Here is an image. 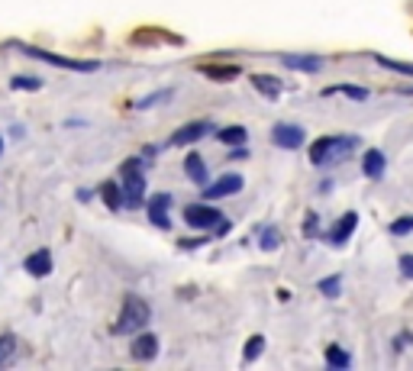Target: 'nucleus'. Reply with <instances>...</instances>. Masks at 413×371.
<instances>
[{
    "instance_id": "f257e3e1",
    "label": "nucleus",
    "mask_w": 413,
    "mask_h": 371,
    "mask_svg": "<svg viewBox=\"0 0 413 371\" xmlns=\"http://www.w3.org/2000/svg\"><path fill=\"white\" fill-rule=\"evenodd\" d=\"M355 149H358V136H326V139H316L310 146V161L316 168H326V165L349 158Z\"/></svg>"
},
{
    "instance_id": "f03ea898",
    "label": "nucleus",
    "mask_w": 413,
    "mask_h": 371,
    "mask_svg": "<svg viewBox=\"0 0 413 371\" xmlns=\"http://www.w3.org/2000/svg\"><path fill=\"white\" fill-rule=\"evenodd\" d=\"M119 190H123V207L136 210L142 207V194H146V171H142L139 158H127L119 168Z\"/></svg>"
},
{
    "instance_id": "7ed1b4c3",
    "label": "nucleus",
    "mask_w": 413,
    "mask_h": 371,
    "mask_svg": "<svg viewBox=\"0 0 413 371\" xmlns=\"http://www.w3.org/2000/svg\"><path fill=\"white\" fill-rule=\"evenodd\" d=\"M149 316H152L149 303L136 294H127L123 310H119V320L113 323V333H117V336H136V333H142V326L149 323Z\"/></svg>"
},
{
    "instance_id": "20e7f679",
    "label": "nucleus",
    "mask_w": 413,
    "mask_h": 371,
    "mask_svg": "<svg viewBox=\"0 0 413 371\" xmlns=\"http://www.w3.org/2000/svg\"><path fill=\"white\" fill-rule=\"evenodd\" d=\"M26 55H33V58H39V62H49V65H55V68H71V71H97L100 68V62H75V58H62V55H52V52H45V49H36V45H20Z\"/></svg>"
},
{
    "instance_id": "39448f33",
    "label": "nucleus",
    "mask_w": 413,
    "mask_h": 371,
    "mask_svg": "<svg viewBox=\"0 0 413 371\" xmlns=\"http://www.w3.org/2000/svg\"><path fill=\"white\" fill-rule=\"evenodd\" d=\"M220 217L223 213L217 207H210V203H191L188 210H184V223L194 226V230H213L220 223Z\"/></svg>"
},
{
    "instance_id": "423d86ee",
    "label": "nucleus",
    "mask_w": 413,
    "mask_h": 371,
    "mask_svg": "<svg viewBox=\"0 0 413 371\" xmlns=\"http://www.w3.org/2000/svg\"><path fill=\"white\" fill-rule=\"evenodd\" d=\"M239 190H242V178L239 175H220L217 181L213 184H203V197H207V200H217V197H232V194H239Z\"/></svg>"
},
{
    "instance_id": "0eeeda50",
    "label": "nucleus",
    "mask_w": 413,
    "mask_h": 371,
    "mask_svg": "<svg viewBox=\"0 0 413 371\" xmlns=\"http://www.w3.org/2000/svg\"><path fill=\"white\" fill-rule=\"evenodd\" d=\"M213 129V123H207V119H197V123H184V127H178L175 133H171V146H191V142L203 139V136Z\"/></svg>"
},
{
    "instance_id": "6e6552de",
    "label": "nucleus",
    "mask_w": 413,
    "mask_h": 371,
    "mask_svg": "<svg viewBox=\"0 0 413 371\" xmlns=\"http://www.w3.org/2000/svg\"><path fill=\"white\" fill-rule=\"evenodd\" d=\"M146 210H149V220H152L159 230H168V210H171V197L168 194H152L146 203Z\"/></svg>"
},
{
    "instance_id": "1a4fd4ad",
    "label": "nucleus",
    "mask_w": 413,
    "mask_h": 371,
    "mask_svg": "<svg viewBox=\"0 0 413 371\" xmlns=\"http://www.w3.org/2000/svg\"><path fill=\"white\" fill-rule=\"evenodd\" d=\"M272 139H274V146H281V149H301L304 129L294 127V123H278V127L272 129Z\"/></svg>"
},
{
    "instance_id": "9d476101",
    "label": "nucleus",
    "mask_w": 413,
    "mask_h": 371,
    "mask_svg": "<svg viewBox=\"0 0 413 371\" xmlns=\"http://www.w3.org/2000/svg\"><path fill=\"white\" fill-rule=\"evenodd\" d=\"M133 358L136 362H152L155 355H159V336H152V333H136L133 339Z\"/></svg>"
},
{
    "instance_id": "9b49d317",
    "label": "nucleus",
    "mask_w": 413,
    "mask_h": 371,
    "mask_svg": "<svg viewBox=\"0 0 413 371\" xmlns=\"http://www.w3.org/2000/svg\"><path fill=\"white\" fill-rule=\"evenodd\" d=\"M355 226H358V213H343V217L336 220V226L326 232V239L333 245H345V242H349V236L355 232Z\"/></svg>"
},
{
    "instance_id": "f8f14e48",
    "label": "nucleus",
    "mask_w": 413,
    "mask_h": 371,
    "mask_svg": "<svg viewBox=\"0 0 413 371\" xmlns=\"http://www.w3.org/2000/svg\"><path fill=\"white\" fill-rule=\"evenodd\" d=\"M362 171H365V178H375V181H378V178L385 175V152H381V149H368V152H365V161H362Z\"/></svg>"
},
{
    "instance_id": "ddd939ff",
    "label": "nucleus",
    "mask_w": 413,
    "mask_h": 371,
    "mask_svg": "<svg viewBox=\"0 0 413 371\" xmlns=\"http://www.w3.org/2000/svg\"><path fill=\"white\" fill-rule=\"evenodd\" d=\"M26 271L36 274V278H45V274L52 271V255H49V249H39V252L29 255V259H26Z\"/></svg>"
},
{
    "instance_id": "4468645a",
    "label": "nucleus",
    "mask_w": 413,
    "mask_h": 371,
    "mask_svg": "<svg viewBox=\"0 0 413 371\" xmlns=\"http://www.w3.org/2000/svg\"><path fill=\"white\" fill-rule=\"evenodd\" d=\"M281 62H284L287 68L307 71V75H316V71L323 68V58H316V55H284Z\"/></svg>"
},
{
    "instance_id": "2eb2a0df",
    "label": "nucleus",
    "mask_w": 413,
    "mask_h": 371,
    "mask_svg": "<svg viewBox=\"0 0 413 371\" xmlns=\"http://www.w3.org/2000/svg\"><path fill=\"white\" fill-rule=\"evenodd\" d=\"M252 87L259 94H265V97L274 100V97H281V87H284V85H281L278 77H272V75H252Z\"/></svg>"
},
{
    "instance_id": "dca6fc26",
    "label": "nucleus",
    "mask_w": 413,
    "mask_h": 371,
    "mask_svg": "<svg viewBox=\"0 0 413 371\" xmlns=\"http://www.w3.org/2000/svg\"><path fill=\"white\" fill-rule=\"evenodd\" d=\"M184 171H188V178L194 184H207V165H203V158L197 152H191L188 158H184Z\"/></svg>"
},
{
    "instance_id": "f3484780",
    "label": "nucleus",
    "mask_w": 413,
    "mask_h": 371,
    "mask_svg": "<svg viewBox=\"0 0 413 371\" xmlns=\"http://www.w3.org/2000/svg\"><path fill=\"white\" fill-rule=\"evenodd\" d=\"M217 136H220V142H223V146H242V142L249 139L245 127H223Z\"/></svg>"
},
{
    "instance_id": "a211bd4d",
    "label": "nucleus",
    "mask_w": 413,
    "mask_h": 371,
    "mask_svg": "<svg viewBox=\"0 0 413 371\" xmlns=\"http://www.w3.org/2000/svg\"><path fill=\"white\" fill-rule=\"evenodd\" d=\"M100 197H104V203H107V210H119V207H123V190L117 188V184H104V188H100Z\"/></svg>"
},
{
    "instance_id": "6ab92c4d",
    "label": "nucleus",
    "mask_w": 413,
    "mask_h": 371,
    "mask_svg": "<svg viewBox=\"0 0 413 371\" xmlns=\"http://www.w3.org/2000/svg\"><path fill=\"white\" fill-rule=\"evenodd\" d=\"M14 355H16V336L14 333H4L0 336V368L14 362Z\"/></svg>"
},
{
    "instance_id": "aec40b11",
    "label": "nucleus",
    "mask_w": 413,
    "mask_h": 371,
    "mask_svg": "<svg viewBox=\"0 0 413 371\" xmlns=\"http://www.w3.org/2000/svg\"><path fill=\"white\" fill-rule=\"evenodd\" d=\"M200 75H207L210 81H232L239 75V68H217V65H200Z\"/></svg>"
},
{
    "instance_id": "412c9836",
    "label": "nucleus",
    "mask_w": 413,
    "mask_h": 371,
    "mask_svg": "<svg viewBox=\"0 0 413 371\" xmlns=\"http://www.w3.org/2000/svg\"><path fill=\"white\" fill-rule=\"evenodd\" d=\"M326 362H329V368H349L352 358H349V352H343L339 345H329V349H326Z\"/></svg>"
},
{
    "instance_id": "4be33fe9",
    "label": "nucleus",
    "mask_w": 413,
    "mask_h": 371,
    "mask_svg": "<svg viewBox=\"0 0 413 371\" xmlns=\"http://www.w3.org/2000/svg\"><path fill=\"white\" fill-rule=\"evenodd\" d=\"M262 349H265V339H262V336H252V339H249V343H245L242 358H245V362H255V358L262 355Z\"/></svg>"
},
{
    "instance_id": "5701e85b",
    "label": "nucleus",
    "mask_w": 413,
    "mask_h": 371,
    "mask_svg": "<svg viewBox=\"0 0 413 371\" xmlns=\"http://www.w3.org/2000/svg\"><path fill=\"white\" fill-rule=\"evenodd\" d=\"M375 62H378L381 68H387V71H400V75L413 77V65H400V62H394V58H387V55H375Z\"/></svg>"
},
{
    "instance_id": "b1692460",
    "label": "nucleus",
    "mask_w": 413,
    "mask_h": 371,
    "mask_svg": "<svg viewBox=\"0 0 413 371\" xmlns=\"http://www.w3.org/2000/svg\"><path fill=\"white\" fill-rule=\"evenodd\" d=\"M329 94H345V97H355V100H368V91L358 87V85H339V87H333Z\"/></svg>"
},
{
    "instance_id": "393cba45",
    "label": "nucleus",
    "mask_w": 413,
    "mask_h": 371,
    "mask_svg": "<svg viewBox=\"0 0 413 371\" xmlns=\"http://www.w3.org/2000/svg\"><path fill=\"white\" fill-rule=\"evenodd\" d=\"M391 232H394V236H407V232H413V217L394 220V223H391Z\"/></svg>"
},
{
    "instance_id": "a878e982",
    "label": "nucleus",
    "mask_w": 413,
    "mask_h": 371,
    "mask_svg": "<svg viewBox=\"0 0 413 371\" xmlns=\"http://www.w3.org/2000/svg\"><path fill=\"white\" fill-rule=\"evenodd\" d=\"M281 245V232L278 230H265L262 232V249H278Z\"/></svg>"
},
{
    "instance_id": "bb28decb",
    "label": "nucleus",
    "mask_w": 413,
    "mask_h": 371,
    "mask_svg": "<svg viewBox=\"0 0 413 371\" xmlns=\"http://www.w3.org/2000/svg\"><path fill=\"white\" fill-rule=\"evenodd\" d=\"M339 284H343L339 278H326V281H320V291L326 297H339Z\"/></svg>"
},
{
    "instance_id": "cd10ccee",
    "label": "nucleus",
    "mask_w": 413,
    "mask_h": 371,
    "mask_svg": "<svg viewBox=\"0 0 413 371\" xmlns=\"http://www.w3.org/2000/svg\"><path fill=\"white\" fill-rule=\"evenodd\" d=\"M14 87H23V91H39L43 81H36V77H14Z\"/></svg>"
},
{
    "instance_id": "c85d7f7f",
    "label": "nucleus",
    "mask_w": 413,
    "mask_h": 371,
    "mask_svg": "<svg viewBox=\"0 0 413 371\" xmlns=\"http://www.w3.org/2000/svg\"><path fill=\"white\" fill-rule=\"evenodd\" d=\"M400 271H404L407 278H413V255H400Z\"/></svg>"
},
{
    "instance_id": "c756f323",
    "label": "nucleus",
    "mask_w": 413,
    "mask_h": 371,
    "mask_svg": "<svg viewBox=\"0 0 413 371\" xmlns=\"http://www.w3.org/2000/svg\"><path fill=\"white\" fill-rule=\"evenodd\" d=\"M0 155H4V139H0Z\"/></svg>"
}]
</instances>
